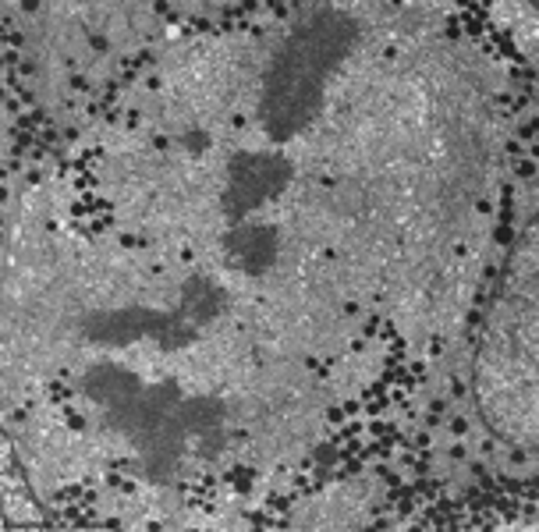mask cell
I'll return each instance as SVG.
<instances>
[{"label":"cell","instance_id":"ba28073f","mask_svg":"<svg viewBox=\"0 0 539 532\" xmlns=\"http://www.w3.org/2000/svg\"><path fill=\"white\" fill-rule=\"evenodd\" d=\"M89 50L99 53V57H103V53H110V39L103 36V32H93V36H89Z\"/></svg>","mask_w":539,"mask_h":532},{"label":"cell","instance_id":"7c38bea8","mask_svg":"<svg viewBox=\"0 0 539 532\" xmlns=\"http://www.w3.org/2000/svg\"><path fill=\"white\" fill-rule=\"evenodd\" d=\"M380 327H383V319H380V316H366V319H362V337H366V341H369V337H376Z\"/></svg>","mask_w":539,"mask_h":532},{"label":"cell","instance_id":"e0dca14e","mask_svg":"<svg viewBox=\"0 0 539 532\" xmlns=\"http://www.w3.org/2000/svg\"><path fill=\"white\" fill-rule=\"evenodd\" d=\"M341 312L348 316V319H358V316H362V302H358V298H348V302L341 305Z\"/></svg>","mask_w":539,"mask_h":532},{"label":"cell","instance_id":"d4e9b609","mask_svg":"<svg viewBox=\"0 0 539 532\" xmlns=\"http://www.w3.org/2000/svg\"><path fill=\"white\" fill-rule=\"evenodd\" d=\"M511 238H514V234H511V227H507V224L493 231V241H497V245H511Z\"/></svg>","mask_w":539,"mask_h":532},{"label":"cell","instance_id":"f1b7e54d","mask_svg":"<svg viewBox=\"0 0 539 532\" xmlns=\"http://www.w3.org/2000/svg\"><path fill=\"white\" fill-rule=\"evenodd\" d=\"M149 142H153L156 153H167V149H171V139H167V135H156V131H153V139H149Z\"/></svg>","mask_w":539,"mask_h":532},{"label":"cell","instance_id":"7dc6e473","mask_svg":"<svg viewBox=\"0 0 539 532\" xmlns=\"http://www.w3.org/2000/svg\"><path fill=\"white\" fill-rule=\"evenodd\" d=\"M270 11H273L277 18H288V14H291V7H288V4H270Z\"/></svg>","mask_w":539,"mask_h":532},{"label":"cell","instance_id":"3957f363","mask_svg":"<svg viewBox=\"0 0 539 532\" xmlns=\"http://www.w3.org/2000/svg\"><path fill=\"white\" fill-rule=\"evenodd\" d=\"M71 185H74V192H78V195H93V192L99 188V174H96V171H78Z\"/></svg>","mask_w":539,"mask_h":532},{"label":"cell","instance_id":"277c9868","mask_svg":"<svg viewBox=\"0 0 539 532\" xmlns=\"http://www.w3.org/2000/svg\"><path fill=\"white\" fill-rule=\"evenodd\" d=\"M61 412H64V426L71 433H82L85 430V415L78 412V408H71V405H61Z\"/></svg>","mask_w":539,"mask_h":532},{"label":"cell","instance_id":"44dd1931","mask_svg":"<svg viewBox=\"0 0 539 532\" xmlns=\"http://www.w3.org/2000/svg\"><path fill=\"white\" fill-rule=\"evenodd\" d=\"M124 125L128 128H139L142 125V110H139V106H128V110H124Z\"/></svg>","mask_w":539,"mask_h":532},{"label":"cell","instance_id":"4fadbf2b","mask_svg":"<svg viewBox=\"0 0 539 532\" xmlns=\"http://www.w3.org/2000/svg\"><path fill=\"white\" fill-rule=\"evenodd\" d=\"M344 422H348V415H344L341 405H330V408H326V426H344Z\"/></svg>","mask_w":539,"mask_h":532},{"label":"cell","instance_id":"ab89813d","mask_svg":"<svg viewBox=\"0 0 539 532\" xmlns=\"http://www.w3.org/2000/svg\"><path fill=\"white\" fill-rule=\"evenodd\" d=\"M437 426H443V415L440 412H426V430H437Z\"/></svg>","mask_w":539,"mask_h":532},{"label":"cell","instance_id":"6f0895ef","mask_svg":"<svg viewBox=\"0 0 539 532\" xmlns=\"http://www.w3.org/2000/svg\"><path fill=\"white\" fill-rule=\"evenodd\" d=\"M497 103L500 106H511V93H497Z\"/></svg>","mask_w":539,"mask_h":532},{"label":"cell","instance_id":"1f68e13d","mask_svg":"<svg viewBox=\"0 0 539 532\" xmlns=\"http://www.w3.org/2000/svg\"><path fill=\"white\" fill-rule=\"evenodd\" d=\"M146 89H149V93H160V89H163V78H160L156 71H153V75H146Z\"/></svg>","mask_w":539,"mask_h":532},{"label":"cell","instance_id":"7402d4cb","mask_svg":"<svg viewBox=\"0 0 539 532\" xmlns=\"http://www.w3.org/2000/svg\"><path fill=\"white\" fill-rule=\"evenodd\" d=\"M447 458H451V461H465V458H468V447H465V444H461V440H458V444H451V451H447Z\"/></svg>","mask_w":539,"mask_h":532},{"label":"cell","instance_id":"7bdbcfd3","mask_svg":"<svg viewBox=\"0 0 539 532\" xmlns=\"http://www.w3.org/2000/svg\"><path fill=\"white\" fill-rule=\"evenodd\" d=\"M25 181H28V185H43V171H39V167H32V171L25 174Z\"/></svg>","mask_w":539,"mask_h":532},{"label":"cell","instance_id":"bcb514c9","mask_svg":"<svg viewBox=\"0 0 539 532\" xmlns=\"http://www.w3.org/2000/svg\"><path fill=\"white\" fill-rule=\"evenodd\" d=\"M245 125H248V117H245V114H231V128H238V131H242Z\"/></svg>","mask_w":539,"mask_h":532},{"label":"cell","instance_id":"d590c367","mask_svg":"<svg viewBox=\"0 0 539 532\" xmlns=\"http://www.w3.org/2000/svg\"><path fill=\"white\" fill-rule=\"evenodd\" d=\"M479 451H483V458H490V454H497V440H493V436H486L483 444H479Z\"/></svg>","mask_w":539,"mask_h":532},{"label":"cell","instance_id":"4316f807","mask_svg":"<svg viewBox=\"0 0 539 532\" xmlns=\"http://www.w3.org/2000/svg\"><path fill=\"white\" fill-rule=\"evenodd\" d=\"M426 408H429V412H440V415H447L451 401H447V398H429V405H426Z\"/></svg>","mask_w":539,"mask_h":532},{"label":"cell","instance_id":"681fc988","mask_svg":"<svg viewBox=\"0 0 539 532\" xmlns=\"http://www.w3.org/2000/svg\"><path fill=\"white\" fill-rule=\"evenodd\" d=\"M511 465H525V451H521V447L511 451Z\"/></svg>","mask_w":539,"mask_h":532},{"label":"cell","instance_id":"836d02e7","mask_svg":"<svg viewBox=\"0 0 539 532\" xmlns=\"http://www.w3.org/2000/svg\"><path fill=\"white\" fill-rule=\"evenodd\" d=\"M135 490H139V482H135V479H128V476L121 479V486H117V493H124V497H131Z\"/></svg>","mask_w":539,"mask_h":532},{"label":"cell","instance_id":"e575fe53","mask_svg":"<svg viewBox=\"0 0 539 532\" xmlns=\"http://www.w3.org/2000/svg\"><path fill=\"white\" fill-rule=\"evenodd\" d=\"M4 106H7V110H11L14 117H22V106H25V103H22L18 96H7V100H4Z\"/></svg>","mask_w":539,"mask_h":532},{"label":"cell","instance_id":"60d3db41","mask_svg":"<svg viewBox=\"0 0 539 532\" xmlns=\"http://www.w3.org/2000/svg\"><path fill=\"white\" fill-rule=\"evenodd\" d=\"M479 319H483V316H479V309H468V312H465V330L479 327Z\"/></svg>","mask_w":539,"mask_h":532},{"label":"cell","instance_id":"d6986e66","mask_svg":"<svg viewBox=\"0 0 539 532\" xmlns=\"http://www.w3.org/2000/svg\"><path fill=\"white\" fill-rule=\"evenodd\" d=\"M443 352H447V341H443V337H429V348H426V355H429V358H440Z\"/></svg>","mask_w":539,"mask_h":532},{"label":"cell","instance_id":"8fae6325","mask_svg":"<svg viewBox=\"0 0 539 532\" xmlns=\"http://www.w3.org/2000/svg\"><path fill=\"white\" fill-rule=\"evenodd\" d=\"M514 174L521 181H532L536 177V160H514Z\"/></svg>","mask_w":539,"mask_h":532},{"label":"cell","instance_id":"9a60e30c","mask_svg":"<svg viewBox=\"0 0 539 532\" xmlns=\"http://www.w3.org/2000/svg\"><path fill=\"white\" fill-rule=\"evenodd\" d=\"M135 64H139V68H156V53L142 47L139 53H135Z\"/></svg>","mask_w":539,"mask_h":532},{"label":"cell","instance_id":"f907efd6","mask_svg":"<svg viewBox=\"0 0 539 532\" xmlns=\"http://www.w3.org/2000/svg\"><path fill=\"white\" fill-rule=\"evenodd\" d=\"M479 305H486V291H475L472 295V309H479Z\"/></svg>","mask_w":539,"mask_h":532},{"label":"cell","instance_id":"4dcf8cb0","mask_svg":"<svg viewBox=\"0 0 539 532\" xmlns=\"http://www.w3.org/2000/svg\"><path fill=\"white\" fill-rule=\"evenodd\" d=\"M96 500H99L96 486H85V493H82V504H85V507H96Z\"/></svg>","mask_w":539,"mask_h":532},{"label":"cell","instance_id":"f5cc1de1","mask_svg":"<svg viewBox=\"0 0 539 532\" xmlns=\"http://www.w3.org/2000/svg\"><path fill=\"white\" fill-rule=\"evenodd\" d=\"M74 106H78V96H74V93L64 96V110H74Z\"/></svg>","mask_w":539,"mask_h":532},{"label":"cell","instance_id":"f546056e","mask_svg":"<svg viewBox=\"0 0 539 532\" xmlns=\"http://www.w3.org/2000/svg\"><path fill=\"white\" fill-rule=\"evenodd\" d=\"M78 135H82L78 125H64V128H61V139H64V142H78Z\"/></svg>","mask_w":539,"mask_h":532},{"label":"cell","instance_id":"8992f818","mask_svg":"<svg viewBox=\"0 0 539 532\" xmlns=\"http://www.w3.org/2000/svg\"><path fill=\"white\" fill-rule=\"evenodd\" d=\"M412 436V447L415 451H429L433 447V430H415V433H408Z\"/></svg>","mask_w":539,"mask_h":532},{"label":"cell","instance_id":"db71d44e","mask_svg":"<svg viewBox=\"0 0 539 532\" xmlns=\"http://www.w3.org/2000/svg\"><path fill=\"white\" fill-rule=\"evenodd\" d=\"M454 255H461V259L468 255V245H465V241H458V245H454Z\"/></svg>","mask_w":539,"mask_h":532},{"label":"cell","instance_id":"2e32d148","mask_svg":"<svg viewBox=\"0 0 539 532\" xmlns=\"http://www.w3.org/2000/svg\"><path fill=\"white\" fill-rule=\"evenodd\" d=\"M4 43H7V50H22V47H25V36L18 32V28H14V32L7 28V32H4Z\"/></svg>","mask_w":539,"mask_h":532},{"label":"cell","instance_id":"d6a6232c","mask_svg":"<svg viewBox=\"0 0 539 532\" xmlns=\"http://www.w3.org/2000/svg\"><path fill=\"white\" fill-rule=\"evenodd\" d=\"M497 220H500V224H514V220H518V213H514L511 206H500V213H497Z\"/></svg>","mask_w":539,"mask_h":532},{"label":"cell","instance_id":"816d5d0a","mask_svg":"<svg viewBox=\"0 0 539 532\" xmlns=\"http://www.w3.org/2000/svg\"><path fill=\"white\" fill-rule=\"evenodd\" d=\"M305 369L316 373V369H319V358H316V355H305Z\"/></svg>","mask_w":539,"mask_h":532},{"label":"cell","instance_id":"ac0fdd59","mask_svg":"<svg viewBox=\"0 0 539 532\" xmlns=\"http://www.w3.org/2000/svg\"><path fill=\"white\" fill-rule=\"evenodd\" d=\"M376 337H380L383 344H394V341L401 337V333H397V327H394V323H383V327H380V333H376Z\"/></svg>","mask_w":539,"mask_h":532},{"label":"cell","instance_id":"74e56055","mask_svg":"<svg viewBox=\"0 0 539 532\" xmlns=\"http://www.w3.org/2000/svg\"><path fill=\"white\" fill-rule=\"evenodd\" d=\"M348 352H351V355H362V352H366V337H351V341H348Z\"/></svg>","mask_w":539,"mask_h":532},{"label":"cell","instance_id":"c3c4849f","mask_svg":"<svg viewBox=\"0 0 539 532\" xmlns=\"http://www.w3.org/2000/svg\"><path fill=\"white\" fill-rule=\"evenodd\" d=\"M25 419H28V405H25V408H14V412H11V422H25Z\"/></svg>","mask_w":539,"mask_h":532},{"label":"cell","instance_id":"52a82bcc","mask_svg":"<svg viewBox=\"0 0 539 532\" xmlns=\"http://www.w3.org/2000/svg\"><path fill=\"white\" fill-rule=\"evenodd\" d=\"M57 142H61V131H57L53 125H47V128L39 131V146H47V149H61Z\"/></svg>","mask_w":539,"mask_h":532},{"label":"cell","instance_id":"11a10c76","mask_svg":"<svg viewBox=\"0 0 539 532\" xmlns=\"http://www.w3.org/2000/svg\"><path fill=\"white\" fill-rule=\"evenodd\" d=\"M483 277H486V280H493V277H497V266H493V263H490V266H483Z\"/></svg>","mask_w":539,"mask_h":532},{"label":"cell","instance_id":"cb8c5ba5","mask_svg":"<svg viewBox=\"0 0 539 532\" xmlns=\"http://www.w3.org/2000/svg\"><path fill=\"white\" fill-rule=\"evenodd\" d=\"M518 139L529 142V146L536 142V125H532V121H529V125H518Z\"/></svg>","mask_w":539,"mask_h":532},{"label":"cell","instance_id":"5b68a950","mask_svg":"<svg viewBox=\"0 0 539 532\" xmlns=\"http://www.w3.org/2000/svg\"><path fill=\"white\" fill-rule=\"evenodd\" d=\"M68 89H71L74 96H78V93H96V89L89 85V78H85L82 71H71V75H68Z\"/></svg>","mask_w":539,"mask_h":532},{"label":"cell","instance_id":"9f6ffc18","mask_svg":"<svg viewBox=\"0 0 539 532\" xmlns=\"http://www.w3.org/2000/svg\"><path fill=\"white\" fill-rule=\"evenodd\" d=\"M397 57V47H383V60H394Z\"/></svg>","mask_w":539,"mask_h":532},{"label":"cell","instance_id":"ee69618b","mask_svg":"<svg viewBox=\"0 0 539 532\" xmlns=\"http://www.w3.org/2000/svg\"><path fill=\"white\" fill-rule=\"evenodd\" d=\"M468 472H472L475 479H483V476H486V461H472V465H468Z\"/></svg>","mask_w":539,"mask_h":532},{"label":"cell","instance_id":"30bf717a","mask_svg":"<svg viewBox=\"0 0 539 532\" xmlns=\"http://www.w3.org/2000/svg\"><path fill=\"white\" fill-rule=\"evenodd\" d=\"M117 245H121L124 252H131V249H142V234H131V231H121V234H117Z\"/></svg>","mask_w":539,"mask_h":532},{"label":"cell","instance_id":"f35d334b","mask_svg":"<svg viewBox=\"0 0 539 532\" xmlns=\"http://www.w3.org/2000/svg\"><path fill=\"white\" fill-rule=\"evenodd\" d=\"M475 213H479V217H490V213H497V209H493L490 199H479V203H475Z\"/></svg>","mask_w":539,"mask_h":532},{"label":"cell","instance_id":"f6af8a7d","mask_svg":"<svg viewBox=\"0 0 539 532\" xmlns=\"http://www.w3.org/2000/svg\"><path fill=\"white\" fill-rule=\"evenodd\" d=\"M298 472H316V458H302L298 461Z\"/></svg>","mask_w":539,"mask_h":532},{"label":"cell","instance_id":"9c48e42d","mask_svg":"<svg viewBox=\"0 0 539 532\" xmlns=\"http://www.w3.org/2000/svg\"><path fill=\"white\" fill-rule=\"evenodd\" d=\"M85 117H89V121H99V117H107V106H103V100H99V96H93V100L85 103Z\"/></svg>","mask_w":539,"mask_h":532},{"label":"cell","instance_id":"ffe728a7","mask_svg":"<svg viewBox=\"0 0 539 532\" xmlns=\"http://www.w3.org/2000/svg\"><path fill=\"white\" fill-rule=\"evenodd\" d=\"M465 433H468V419H465V415H458V419H451V436H458V440H461Z\"/></svg>","mask_w":539,"mask_h":532},{"label":"cell","instance_id":"b9f144b4","mask_svg":"<svg viewBox=\"0 0 539 532\" xmlns=\"http://www.w3.org/2000/svg\"><path fill=\"white\" fill-rule=\"evenodd\" d=\"M504 149H507V153H511L514 160H521V153H525V149H521V142H518V139H511V142H507Z\"/></svg>","mask_w":539,"mask_h":532},{"label":"cell","instance_id":"484cf974","mask_svg":"<svg viewBox=\"0 0 539 532\" xmlns=\"http://www.w3.org/2000/svg\"><path fill=\"white\" fill-rule=\"evenodd\" d=\"M177 263L192 266V263H196V249H192V245H181V249H177Z\"/></svg>","mask_w":539,"mask_h":532},{"label":"cell","instance_id":"8d00e7d4","mask_svg":"<svg viewBox=\"0 0 539 532\" xmlns=\"http://www.w3.org/2000/svg\"><path fill=\"white\" fill-rule=\"evenodd\" d=\"M99 525H103V529H121V525H124V518H121V514H107V518H103Z\"/></svg>","mask_w":539,"mask_h":532},{"label":"cell","instance_id":"6da1fadb","mask_svg":"<svg viewBox=\"0 0 539 532\" xmlns=\"http://www.w3.org/2000/svg\"><path fill=\"white\" fill-rule=\"evenodd\" d=\"M103 160V146H85L78 149V156L71 160V171H89V167H96Z\"/></svg>","mask_w":539,"mask_h":532},{"label":"cell","instance_id":"7a4b0ae2","mask_svg":"<svg viewBox=\"0 0 539 532\" xmlns=\"http://www.w3.org/2000/svg\"><path fill=\"white\" fill-rule=\"evenodd\" d=\"M43 387L50 390V401H53V405H71V387H68V380H43Z\"/></svg>","mask_w":539,"mask_h":532},{"label":"cell","instance_id":"603a6c76","mask_svg":"<svg viewBox=\"0 0 539 532\" xmlns=\"http://www.w3.org/2000/svg\"><path fill=\"white\" fill-rule=\"evenodd\" d=\"M341 408H344V415H348V419H355L358 412H362V398H348Z\"/></svg>","mask_w":539,"mask_h":532},{"label":"cell","instance_id":"83f0119b","mask_svg":"<svg viewBox=\"0 0 539 532\" xmlns=\"http://www.w3.org/2000/svg\"><path fill=\"white\" fill-rule=\"evenodd\" d=\"M14 75H22V78H36V75H39V68L32 64V60H22V68L14 71Z\"/></svg>","mask_w":539,"mask_h":532},{"label":"cell","instance_id":"5bb4252c","mask_svg":"<svg viewBox=\"0 0 539 532\" xmlns=\"http://www.w3.org/2000/svg\"><path fill=\"white\" fill-rule=\"evenodd\" d=\"M451 398L454 401H461V398H468V383L461 376H451Z\"/></svg>","mask_w":539,"mask_h":532}]
</instances>
